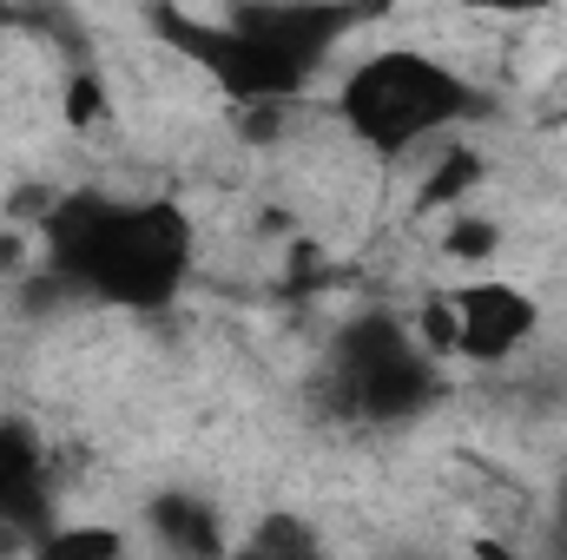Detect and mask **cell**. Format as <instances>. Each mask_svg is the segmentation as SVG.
Segmentation results:
<instances>
[{"label": "cell", "mask_w": 567, "mask_h": 560, "mask_svg": "<svg viewBox=\"0 0 567 560\" xmlns=\"http://www.w3.org/2000/svg\"><path fill=\"white\" fill-rule=\"evenodd\" d=\"M140 541L158 560H225L231 554V521L205 488L165 481L140 508Z\"/></svg>", "instance_id": "6"}, {"label": "cell", "mask_w": 567, "mask_h": 560, "mask_svg": "<svg viewBox=\"0 0 567 560\" xmlns=\"http://www.w3.org/2000/svg\"><path fill=\"white\" fill-rule=\"evenodd\" d=\"M152 27H158L165 46L185 53L238 113H251V106H297V100L323 80L330 53L363 27V13H350V7H317V0H245V7L212 13V20L158 7Z\"/></svg>", "instance_id": "2"}, {"label": "cell", "mask_w": 567, "mask_h": 560, "mask_svg": "<svg viewBox=\"0 0 567 560\" xmlns=\"http://www.w3.org/2000/svg\"><path fill=\"white\" fill-rule=\"evenodd\" d=\"M133 554V535L120 521H53L47 535H33L27 560H126Z\"/></svg>", "instance_id": "8"}, {"label": "cell", "mask_w": 567, "mask_h": 560, "mask_svg": "<svg viewBox=\"0 0 567 560\" xmlns=\"http://www.w3.org/2000/svg\"><path fill=\"white\" fill-rule=\"evenodd\" d=\"M488 106H495L488 86L429 46L357 53L330 86L337 126L370 158H416L423 145H449L462 126L488 120Z\"/></svg>", "instance_id": "3"}, {"label": "cell", "mask_w": 567, "mask_h": 560, "mask_svg": "<svg viewBox=\"0 0 567 560\" xmlns=\"http://www.w3.org/2000/svg\"><path fill=\"white\" fill-rule=\"evenodd\" d=\"M40 271H53L80 303L165 317L198 265V231L172 198L66 191L40 211Z\"/></svg>", "instance_id": "1"}, {"label": "cell", "mask_w": 567, "mask_h": 560, "mask_svg": "<svg viewBox=\"0 0 567 560\" xmlns=\"http://www.w3.org/2000/svg\"><path fill=\"white\" fill-rule=\"evenodd\" d=\"M323 390L350 422H416L442 396V363L410 336V317L357 310L330 343Z\"/></svg>", "instance_id": "4"}, {"label": "cell", "mask_w": 567, "mask_h": 560, "mask_svg": "<svg viewBox=\"0 0 567 560\" xmlns=\"http://www.w3.org/2000/svg\"><path fill=\"white\" fill-rule=\"evenodd\" d=\"M502 251V225L482 211H449L442 218V258L449 265H495Z\"/></svg>", "instance_id": "11"}, {"label": "cell", "mask_w": 567, "mask_h": 560, "mask_svg": "<svg viewBox=\"0 0 567 560\" xmlns=\"http://www.w3.org/2000/svg\"><path fill=\"white\" fill-rule=\"evenodd\" d=\"M0 521H13L20 535H47L60 521L47 448H40V435L27 422L13 416H0Z\"/></svg>", "instance_id": "7"}, {"label": "cell", "mask_w": 567, "mask_h": 560, "mask_svg": "<svg viewBox=\"0 0 567 560\" xmlns=\"http://www.w3.org/2000/svg\"><path fill=\"white\" fill-rule=\"evenodd\" d=\"M27 548H33V535H20L13 521H0V560H27Z\"/></svg>", "instance_id": "13"}, {"label": "cell", "mask_w": 567, "mask_h": 560, "mask_svg": "<svg viewBox=\"0 0 567 560\" xmlns=\"http://www.w3.org/2000/svg\"><path fill=\"white\" fill-rule=\"evenodd\" d=\"M225 560H330V554H323V535L303 515H265L258 528H245L231 541Z\"/></svg>", "instance_id": "9"}, {"label": "cell", "mask_w": 567, "mask_h": 560, "mask_svg": "<svg viewBox=\"0 0 567 560\" xmlns=\"http://www.w3.org/2000/svg\"><path fill=\"white\" fill-rule=\"evenodd\" d=\"M442 303H449V330H455V356L449 363L502 370V363H515L542 336V303H535L528 283H515V278L442 283Z\"/></svg>", "instance_id": "5"}, {"label": "cell", "mask_w": 567, "mask_h": 560, "mask_svg": "<svg viewBox=\"0 0 567 560\" xmlns=\"http://www.w3.org/2000/svg\"><path fill=\"white\" fill-rule=\"evenodd\" d=\"M66 120H73V126H100V120H106V86H100L93 66H80V73L66 80Z\"/></svg>", "instance_id": "12"}, {"label": "cell", "mask_w": 567, "mask_h": 560, "mask_svg": "<svg viewBox=\"0 0 567 560\" xmlns=\"http://www.w3.org/2000/svg\"><path fill=\"white\" fill-rule=\"evenodd\" d=\"M7 27H13V13H0V33H7Z\"/></svg>", "instance_id": "14"}, {"label": "cell", "mask_w": 567, "mask_h": 560, "mask_svg": "<svg viewBox=\"0 0 567 560\" xmlns=\"http://www.w3.org/2000/svg\"><path fill=\"white\" fill-rule=\"evenodd\" d=\"M482 178H488L482 152L449 139L429 158V178H423V191H416V205H423V211H468V191H475Z\"/></svg>", "instance_id": "10"}]
</instances>
